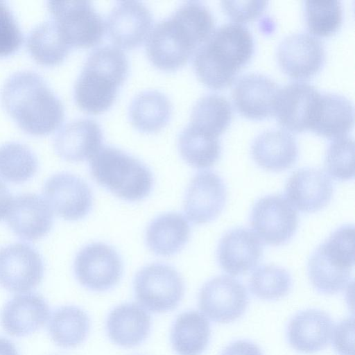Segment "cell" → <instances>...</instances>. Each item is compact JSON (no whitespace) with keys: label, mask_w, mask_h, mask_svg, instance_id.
<instances>
[{"label":"cell","mask_w":355,"mask_h":355,"mask_svg":"<svg viewBox=\"0 0 355 355\" xmlns=\"http://www.w3.org/2000/svg\"><path fill=\"white\" fill-rule=\"evenodd\" d=\"M0 355H19L15 345L8 339L0 337Z\"/></svg>","instance_id":"obj_44"},{"label":"cell","mask_w":355,"mask_h":355,"mask_svg":"<svg viewBox=\"0 0 355 355\" xmlns=\"http://www.w3.org/2000/svg\"><path fill=\"white\" fill-rule=\"evenodd\" d=\"M128 73V61L119 48L103 46L88 55L73 91L77 105L83 111L98 114L112 105Z\"/></svg>","instance_id":"obj_4"},{"label":"cell","mask_w":355,"mask_h":355,"mask_svg":"<svg viewBox=\"0 0 355 355\" xmlns=\"http://www.w3.org/2000/svg\"><path fill=\"white\" fill-rule=\"evenodd\" d=\"M304 16L311 33L328 36L342 24V6L337 0H307L304 2Z\"/></svg>","instance_id":"obj_37"},{"label":"cell","mask_w":355,"mask_h":355,"mask_svg":"<svg viewBox=\"0 0 355 355\" xmlns=\"http://www.w3.org/2000/svg\"><path fill=\"white\" fill-rule=\"evenodd\" d=\"M26 41L33 58L45 64H55L62 62L71 49L53 19L42 21L33 28Z\"/></svg>","instance_id":"obj_33"},{"label":"cell","mask_w":355,"mask_h":355,"mask_svg":"<svg viewBox=\"0 0 355 355\" xmlns=\"http://www.w3.org/2000/svg\"><path fill=\"white\" fill-rule=\"evenodd\" d=\"M43 194L51 210L67 220H78L91 211L93 196L89 185L80 177L60 173L45 182Z\"/></svg>","instance_id":"obj_13"},{"label":"cell","mask_w":355,"mask_h":355,"mask_svg":"<svg viewBox=\"0 0 355 355\" xmlns=\"http://www.w3.org/2000/svg\"><path fill=\"white\" fill-rule=\"evenodd\" d=\"M12 195L6 184L0 180V220L7 216L12 202Z\"/></svg>","instance_id":"obj_43"},{"label":"cell","mask_w":355,"mask_h":355,"mask_svg":"<svg viewBox=\"0 0 355 355\" xmlns=\"http://www.w3.org/2000/svg\"><path fill=\"white\" fill-rule=\"evenodd\" d=\"M354 125V106L347 97L335 93H322L316 102L309 129L329 138H338Z\"/></svg>","instance_id":"obj_27"},{"label":"cell","mask_w":355,"mask_h":355,"mask_svg":"<svg viewBox=\"0 0 355 355\" xmlns=\"http://www.w3.org/2000/svg\"><path fill=\"white\" fill-rule=\"evenodd\" d=\"M354 226L343 225L313 252L307 269L317 291L331 295L347 286L354 264Z\"/></svg>","instance_id":"obj_6"},{"label":"cell","mask_w":355,"mask_h":355,"mask_svg":"<svg viewBox=\"0 0 355 355\" xmlns=\"http://www.w3.org/2000/svg\"><path fill=\"white\" fill-rule=\"evenodd\" d=\"M214 30L210 10L200 2H186L150 31L146 44L148 58L160 70L176 71L187 64Z\"/></svg>","instance_id":"obj_1"},{"label":"cell","mask_w":355,"mask_h":355,"mask_svg":"<svg viewBox=\"0 0 355 355\" xmlns=\"http://www.w3.org/2000/svg\"><path fill=\"white\" fill-rule=\"evenodd\" d=\"M1 97L20 127L32 134L51 132L64 119L62 101L34 71L21 70L10 75L3 85Z\"/></svg>","instance_id":"obj_2"},{"label":"cell","mask_w":355,"mask_h":355,"mask_svg":"<svg viewBox=\"0 0 355 355\" xmlns=\"http://www.w3.org/2000/svg\"><path fill=\"white\" fill-rule=\"evenodd\" d=\"M23 41V33L8 4L0 0V55L15 51Z\"/></svg>","instance_id":"obj_39"},{"label":"cell","mask_w":355,"mask_h":355,"mask_svg":"<svg viewBox=\"0 0 355 355\" xmlns=\"http://www.w3.org/2000/svg\"><path fill=\"white\" fill-rule=\"evenodd\" d=\"M148 8L137 1H119L112 10L106 23L111 41L124 49L137 48L147 39L153 26Z\"/></svg>","instance_id":"obj_16"},{"label":"cell","mask_w":355,"mask_h":355,"mask_svg":"<svg viewBox=\"0 0 355 355\" xmlns=\"http://www.w3.org/2000/svg\"><path fill=\"white\" fill-rule=\"evenodd\" d=\"M93 179L118 198L129 202L147 197L153 185L149 168L137 159L112 146H102L89 159Z\"/></svg>","instance_id":"obj_5"},{"label":"cell","mask_w":355,"mask_h":355,"mask_svg":"<svg viewBox=\"0 0 355 355\" xmlns=\"http://www.w3.org/2000/svg\"><path fill=\"white\" fill-rule=\"evenodd\" d=\"M178 149L182 159L197 168L213 166L221 153L218 137L205 132L190 124L179 136Z\"/></svg>","instance_id":"obj_32"},{"label":"cell","mask_w":355,"mask_h":355,"mask_svg":"<svg viewBox=\"0 0 355 355\" xmlns=\"http://www.w3.org/2000/svg\"><path fill=\"white\" fill-rule=\"evenodd\" d=\"M90 320L80 308L62 306L50 316L48 331L53 341L63 348H73L82 344L88 336Z\"/></svg>","instance_id":"obj_31"},{"label":"cell","mask_w":355,"mask_h":355,"mask_svg":"<svg viewBox=\"0 0 355 355\" xmlns=\"http://www.w3.org/2000/svg\"><path fill=\"white\" fill-rule=\"evenodd\" d=\"M151 327L150 316L135 302L123 303L114 308L106 320V331L114 344L133 347L148 337Z\"/></svg>","instance_id":"obj_25"},{"label":"cell","mask_w":355,"mask_h":355,"mask_svg":"<svg viewBox=\"0 0 355 355\" xmlns=\"http://www.w3.org/2000/svg\"><path fill=\"white\" fill-rule=\"evenodd\" d=\"M49 315V306L42 296L33 293L19 294L4 305L1 324L11 336H26L41 328Z\"/></svg>","instance_id":"obj_22"},{"label":"cell","mask_w":355,"mask_h":355,"mask_svg":"<svg viewBox=\"0 0 355 355\" xmlns=\"http://www.w3.org/2000/svg\"><path fill=\"white\" fill-rule=\"evenodd\" d=\"M190 226L182 214L169 212L154 218L146 232L148 248L155 254L172 256L178 252L187 243Z\"/></svg>","instance_id":"obj_28"},{"label":"cell","mask_w":355,"mask_h":355,"mask_svg":"<svg viewBox=\"0 0 355 355\" xmlns=\"http://www.w3.org/2000/svg\"><path fill=\"white\" fill-rule=\"evenodd\" d=\"M48 7L70 48H90L102 40L105 24L91 1L51 0Z\"/></svg>","instance_id":"obj_8"},{"label":"cell","mask_w":355,"mask_h":355,"mask_svg":"<svg viewBox=\"0 0 355 355\" xmlns=\"http://www.w3.org/2000/svg\"><path fill=\"white\" fill-rule=\"evenodd\" d=\"M254 49L253 36L247 26L238 22L222 24L196 51L195 72L207 87L223 88L250 60Z\"/></svg>","instance_id":"obj_3"},{"label":"cell","mask_w":355,"mask_h":355,"mask_svg":"<svg viewBox=\"0 0 355 355\" xmlns=\"http://www.w3.org/2000/svg\"><path fill=\"white\" fill-rule=\"evenodd\" d=\"M12 231L21 239L36 241L44 236L53 225V211L48 203L35 193L16 197L6 216Z\"/></svg>","instance_id":"obj_21"},{"label":"cell","mask_w":355,"mask_h":355,"mask_svg":"<svg viewBox=\"0 0 355 355\" xmlns=\"http://www.w3.org/2000/svg\"><path fill=\"white\" fill-rule=\"evenodd\" d=\"M248 304L245 286L237 279L221 275L207 282L198 295L200 311L210 320L230 323L239 318Z\"/></svg>","instance_id":"obj_11"},{"label":"cell","mask_w":355,"mask_h":355,"mask_svg":"<svg viewBox=\"0 0 355 355\" xmlns=\"http://www.w3.org/2000/svg\"><path fill=\"white\" fill-rule=\"evenodd\" d=\"M227 198L223 180L209 171L197 173L191 180L184 200V211L195 224H205L216 218L223 211Z\"/></svg>","instance_id":"obj_14"},{"label":"cell","mask_w":355,"mask_h":355,"mask_svg":"<svg viewBox=\"0 0 355 355\" xmlns=\"http://www.w3.org/2000/svg\"><path fill=\"white\" fill-rule=\"evenodd\" d=\"M263 246L257 236L246 228H236L220 240L217 259L221 268L232 275L252 270L259 262Z\"/></svg>","instance_id":"obj_20"},{"label":"cell","mask_w":355,"mask_h":355,"mask_svg":"<svg viewBox=\"0 0 355 355\" xmlns=\"http://www.w3.org/2000/svg\"><path fill=\"white\" fill-rule=\"evenodd\" d=\"M210 324L204 314L197 311L180 313L171 331L173 349L179 355H200L210 338Z\"/></svg>","instance_id":"obj_29"},{"label":"cell","mask_w":355,"mask_h":355,"mask_svg":"<svg viewBox=\"0 0 355 355\" xmlns=\"http://www.w3.org/2000/svg\"><path fill=\"white\" fill-rule=\"evenodd\" d=\"M38 162L25 144L11 141L0 146V177L10 182L21 183L37 172Z\"/></svg>","instance_id":"obj_35"},{"label":"cell","mask_w":355,"mask_h":355,"mask_svg":"<svg viewBox=\"0 0 355 355\" xmlns=\"http://www.w3.org/2000/svg\"><path fill=\"white\" fill-rule=\"evenodd\" d=\"M250 224L263 242L281 245L294 235L298 224L295 208L281 195H270L259 199L250 214Z\"/></svg>","instance_id":"obj_10"},{"label":"cell","mask_w":355,"mask_h":355,"mask_svg":"<svg viewBox=\"0 0 355 355\" xmlns=\"http://www.w3.org/2000/svg\"><path fill=\"white\" fill-rule=\"evenodd\" d=\"M279 89L271 78L249 73L241 76L234 83L232 98L241 114L250 119H261L274 114Z\"/></svg>","instance_id":"obj_18"},{"label":"cell","mask_w":355,"mask_h":355,"mask_svg":"<svg viewBox=\"0 0 355 355\" xmlns=\"http://www.w3.org/2000/svg\"><path fill=\"white\" fill-rule=\"evenodd\" d=\"M44 275V264L31 245L17 243L0 250V285L14 293L37 287Z\"/></svg>","instance_id":"obj_12"},{"label":"cell","mask_w":355,"mask_h":355,"mask_svg":"<svg viewBox=\"0 0 355 355\" xmlns=\"http://www.w3.org/2000/svg\"><path fill=\"white\" fill-rule=\"evenodd\" d=\"M354 143L352 137L334 139L326 151V171L338 180H349L354 176Z\"/></svg>","instance_id":"obj_38"},{"label":"cell","mask_w":355,"mask_h":355,"mask_svg":"<svg viewBox=\"0 0 355 355\" xmlns=\"http://www.w3.org/2000/svg\"><path fill=\"white\" fill-rule=\"evenodd\" d=\"M221 355H263V353L254 343L246 340H239L227 346Z\"/></svg>","instance_id":"obj_42"},{"label":"cell","mask_w":355,"mask_h":355,"mask_svg":"<svg viewBox=\"0 0 355 355\" xmlns=\"http://www.w3.org/2000/svg\"><path fill=\"white\" fill-rule=\"evenodd\" d=\"M266 1H223L222 8L232 19L241 22L251 21L266 8Z\"/></svg>","instance_id":"obj_40"},{"label":"cell","mask_w":355,"mask_h":355,"mask_svg":"<svg viewBox=\"0 0 355 355\" xmlns=\"http://www.w3.org/2000/svg\"><path fill=\"white\" fill-rule=\"evenodd\" d=\"M282 69L289 76L304 79L315 74L325 59L321 41L305 32L291 34L284 38L277 50Z\"/></svg>","instance_id":"obj_15"},{"label":"cell","mask_w":355,"mask_h":355,"mask_svg":"<svg viewBox=\"0 0 355 355\" xmlns=\"http://www.w3.org/2000/svg\"><path fill=\"white\" fill-rule=\"evenodd\" d=\"M251 154L261 168L271 171H282L296 162L298 148L294 137L279 128L268 129L252 141Z\"/></svg>","instance_id":"obj_26"},{"label":"cell","mask_w":355,"mask_h":355,"mask_svg":"<svg viewBox=\"0 0 355 355\" xmlns=\"http://www.w3.org/2000/svg\"><path fill=\"white\" fill-rule=\"evenodd\" d=\"M73 269L78 282L93 291H105L121 279L123 263L117 252L101 242L83 247L76 254Z\"/></svg>","instance_id":"obj_9"},{"label":"cell","mask_w":355,"mask_h":355,"mask_svg":"<svg viewBox=\"0 0 355 355\" xmlns=\"http://www.w3.org/2000/svg\"><path fill=\"white\" fill-rule=\"evenodd\" d=\"M332 345L338 355H353L354 320L340 321L333 330Z\"/></svg>","instance_id":"obj_41"},{"label":"cell","mask_w":355,"mask_h":355,"mask_svg":"<svg viewBox=\"0 0 355 355\" xmlns=\"http://www.w3.org/2000/svg\"><path fill=\"white\" fill-rule=\"evenodd\" d=\"M100 125L90 119H78L64 125L57 132L54 146L57 153L69 162L90 159L102 147Z\"/></svg>","instance_id":"obj_23"},{"label":"cell","mask_w":355,"mask_h":355,"mask_svg":"<svg viewBox=\"0 0 355 355\" xmlns=\"http://www.w3.org/2000/svg\"><path fill=\"white\" fill-rule=\"evenodd\" d=\"M232 116L231 105L225 96L218 94H208L194 105L189 124L218 137L228 127Z\"/></svg>","instance_id":"obj_34"},{"label":"cell","mask_w":355,"mask_h":355,"mask_svg":"<svg viewBox=\"0 0 355 355\" xmlns=\"http://www.w3.org/2000/svg\"><path fill=\"white\" fill-rule=\"evenodd\" d=\"M320 92L311 84L291 82L279 88L274 114L279 123L294 132L309 129L311 119Z\"/></svg>","instance_id":"obj_17"},{"label":"cell","mask_w":355,"mask_h":355,"mask_svg":"<svg viewBox=\"0 0 355 355\" xmlns=\"http://www.w3.org/2000/svg\"><path fill=\"white\" fill-rule=\"evenodd\" d=\"M292 286V278L283 268L273 265L261 266L249 280L251 293L264 300H276L286 296Z\"/></svg>","instance_id":"obj_36"},{"label":"cell","mask_w":355,"mask_h":355,"mask_svg":"<svg viewBox=\"0 0 355 355\" xmlns=\"http://www.w3.org/2000/svg\"><path fill=\"white\" fill-rule=\"evenodd\" d=\"M333 186L322 171L306 168L293 172L285 186L288 202L298 210L311 213L326 207L331 200Z\"/></svg>","instance_id":"obj_19"},{"label":"cell","mask_w":355,"mask_h":355,"mask_svg":"<svg viewBox=\"0 0 355 355\" xmlns=\"http://www.w3.org/2000/svg\"><path fill=\"white\" fill-rule=\"evenodd\" d=\"M333 330L332 320L326 312L306 309L291 319L286 336L294 349L304 354H313L328 345Z\"/></svg>","instance_id":"obj_24"},{"label":"cell","mask_w":355,"mask_h":355,"mask_svg":"<svg viewBox=\"0 0 355 355\" xmlns=\"http://www.w3.org/2000/svg\"><path fill=\"white\" fill-rule=\"evenodd\" d=\"M172 105L169 99L157 90L138 94L129 108V118L135 128L142 132L153 133L164 128L170 120Z\"/></svg>","instance_id":"obj_30"},{"label":"cell","mask_w":355,"mask_h":355,"mask_svg":"<svg viewBox=\"0 0 355 355\" xmlns=\"http://www.w3.org/2000/svg\"><path fill=\"white\" fill-rule=\"evenodd\" d=\"M133 288L140 306L153 313L175 309L184 294V283L179 272L173 267L160 263L139 270Z\"/></svg>","instance_id":"obj_7"}]
</instances>
